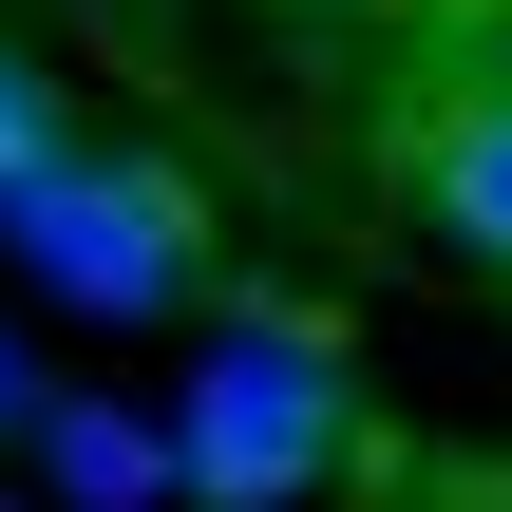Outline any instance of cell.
<instances>
[{"mask_svg":"<svg viewBox=\"0 0 512 512\" xmlns=\"http://www.w3.org/2000/svg\"><path fill=\"white\" fill-rule=\"evenodd\" d=\"M0 247L76 304V323H171L190 285H209V190L190 171H152V152H38L19 190H0Z\"/></svg>","mask_w":512,"mask_h":512,"instance_id":"cell-1","label":"cell"},{"mask_svg":"<svg viewBox=\"0 0 512 512\" xmlns=\"http://www.w3.org/2000/svg\"><path fill=\"white\" fill-rule=\"evenodd\" d=\"M342 437H361V399H342V342L323 323H228L209 361H190V418H171V475L209 512H285L342 475Z\"/></svg>","mask_w":512,"mask_h":512,"instance_id":"cell-2","label":"cell"},{"mask_svg":"<svg viewBox=\"0 0 512 512\" xmlns=\"http://www.w3.org/2000/svg\"><path fill=\"white\" fill-rule=\"evenodd\" d=\"M418 209H437L475 266H512V76H475V95L418 114Z\"/></svg>","mask_w":512,"mask_h":512,"instance_id":"cell-3","label":"cell"},{"mask_svg":"<svg viewBox=\"0 0 512 512\" xmlns=\"http://www.w3.org/2000/svg\"><path fill=\"white\" fill-rule=\"evenodd\" d=\"M38 456H57V494H76V512H152V494H190V475H171V437H152L133 399H38Z\"/></svg>","mask_w":512,"mask_h":512,"instance_id":"cell-4","label":"cell"},{"mask_svg":"<svg viewBox=\"0 0 512 512\" xmlns=\"http://www.w3.org/2000/svg\"><path fill=\"white\" fill-rule=\"evenodd\" d=\"M38 152H57V76H38V57H19V38H0V190H19V171H38Z\"/></svg>","mask_w":512,"mask_h":512,"instance_id":"cell-5","label":"cell"},{"mask_svg":"<svg viewBox=\"0 0 512 512\" xmlns=\"http://www.w3.org/2000/svg\"><path fill=\"white\" fill-rule=\"evenodd\" d=\"M0 437H19V361H0Z\"/></svg>","mask_w":512,"mask_h":512,"instance_id":"cell-6","label":"cell"},{"mask_svg":"<svg viewBox=\"0 0 512 512\" xmlns=\"http://www.w3.org/2000/svg\"><path fill=\"white\" fill-rule=\"evenodd\" d=\"M494 512H512V494H494Z\"/></svg>","mask_w":512,"mask_h":512,"instance_id":"cell-7","label":"cell"}]
</instances>
